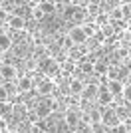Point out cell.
<instances>
[{
  "label": "cell",
  "instance_id": "obj_1",
  "mask_svg": "<svg viewBox=\"0 0 131 133\" xmlns=\"http://www.w3.org/2000/svg\"><path fill=\"white\" fill-rule=\"evenodd\" d=\"M56 91V82L54 79H48L40 76V78H34V94L38 97H52Z\"/></svg>",
  "mask_w": 131,
  "mask_h": 133
},
{
  "label": "cell",
  "instance_id": "obj_17",
  "mask_svg": "<svg viewBox=\"0 0 131 133\" xmlns=\"http://www.w3.org/2000/svg\"><path fill=\"white\" fill-rule=\"evenodd\" d=\"M8 133H18V131H8Z\"/></svg>",
  "mask_w": 131,
  "mask_h": 133
},
{
  "label": "cell",
  "instance_id": "obj_11",
  "mask_svg": "<svg viewBox=\"0 0 131 133\" xmlns=\"http://www.w3.org/2000/svg\"><path fill=\"white\" fill-rule=\"evenodd\" d=\"M107 70H109V64L105 60H99L93 64V74H95V78H105L107 76Z\"/></svg>",
  "mask_w": 131,
  "mask_h": 133
},
{
  "label": "cell",
  "instance_id": "obj_3",
  "mask_svg": "<svg viewBox=\"0 0 131 133\" xmlns=\"http://www.w3.org/2000/svg\"><path fill=\"white\" fill-rule=\"evenodd\" d=\"M119 117H117V113H115L113 107H101V125L107 129H113L119 125Z\"/></svg>",
  "mask_w": 131,
  "mask_h": 133
},
{
  "label": "cell",
  "instance_id": "obj_14",
  "mask_svg": "<svg viewBox=\"0 0 131 133\" xmlns=\"http://www.w3.org/2000/svg\"><path fill=\"white\" fill-rule=\"evenodd\" d=\"M4 101H10V95H8L4 85H0V103H4Z\"/></svg>",
  "mask_w": 131,
  "mask_h": 133
},
{
  "label": "cell",
  "instance_id": "obj_6",
  "mask_svg": "<svg viewBox=\"0 0 131 133\" xmlns=\"http://www.w3.org/2000/svg\"><path fill=\"white\" fill-rule=\"evenodd\" d=\"M68 38L74 42V46H83L87 42V34L82 26H70L68 30Z\"/></svg>",
  "mask_w": 131,
  "mask_h": 133
},
{
  "label": "cell",
  "instance_id": "obj_9",
  "mask_svg": "<svg viewBox=\"0 0 131 133\" xmlns=\"http://www.w3.org/2000/svg\"><path fill=\"white\" fill-rule=\"evenodd\" d=\"M6 26L10 28L12 32L26 30V18H20V16H8V20H6Z\"/></svg>",
  "mask_w": 131,
  "mask_h": 133
},
{
  "label": "cell",
  "instance_id": "obj_5",
  "mask_svg": "<svg viewBox=\"0 0 131 133\" xmlns=\"http://www.w3.org/2000/svg\"><path fill=\"white\" fill-rule=\"evenodd\" d=\"M0 78H2V82H4V83L16 82V79L20 78V72H18L16 64H4V62H2V68H0Z\"/></svg>",
  "mask_w": 131,
  "mask_h": 133
},
{
  "label": "cell",
  "instance_id": "obj_13",
  "mask_svg": "<svg viewBox=\"0 0 131 133\" xmlns=\"http://www.w3.org/2000/svg\"><path fill=\"white\" fill-rule=\"evenodd\" d=\"M121 99H123V103H129L131 105V83H125L123 94H121Z\"/></svg>",
  "mask_w": 131,
  "mask_h": 133
},
{
  "label": "cell",
  "instance_id": "obj_8",
  "mask_svg": "<svg viewBox=\"0 0 131 133\" xmlns=\"http://www.w3.org/2000/svg\"><path fill=\"white\" fill-rule=\"evenodd\" d=\"M105 88H107L109 94L113 95V99H117V97H121V94H123L125 83L119 82V79H105Z\"/></svg>",
  "mask_w": 131,
  "mask_h": 133
},
{
  "label": "cell",
  "instance_id": "obj_16",
  "mask_svg": "<svg viewBox=\"0 0 131 133\" xmlns=\"http://www.w3.org/2000/svg\"><path fill=\"white\" fill-rule=\"evenodd\" d=\"M127 133H131V125H127Z\"/></svg>",
  "mask_w": 131,
  "mask_h": 133
},
{
  "label": "cell",
  "instance_id": "obj_10",
  "mask_svg": "<svg viewBox=\"0 0 131 133\" xmlns=\"http://www.w3.org/2000/svg\"><path fill=\"white\" fill-rule=\"evenodd\" d=\"M12 50V38L10 34L4 32V30H0V54H8Z\"/></svg>",
  "mask_w": 131,
  "mask_h": 133
},
{
  "label": "cell",
  "instance_id": "obj_15",
  "mask_svg": "<svg viewBox=\"0 0 131 133\" xmlns=\"http://www.w3.org/2000/svg\"><path fill=\"white\" fill-rule=\"evenodd\" d=\"M125 125H131V115H129V119L125 121Z\"/></svg>",
  "mask_w": 131,
  "mask_h": 133
},
{
  "label": "cell",
  "instance_id": "obj_7",
  "mask_svg": "<svg viewBox=\"0 0 131 133\" xmlns=\"http://www.w3.org/2000/svg\"><path fill=\"white\" fill-rule=\"evenodd\" d=\"M83 88H86V83L82 82V79L77 78H70V83H68V89H70V97H76V99H80L83 94Z\"/></svg>",
  "mask_w": 131,
  "mask_h": 133
},
{
  "label": "cell",
  "instance_id": "obj_2",
  "mask_svg": "<svg viewBox=\"0 0 131 133\" xmlns=\"http://www.w3.org/2000/svg\"><path fill=\"white\" fill-rule=\"evenodd\" d=\"M82 117H83V113L80 111V107H68V109L64 111V121H66V125H68L70 129H74V131L82 125Z\"/></svg>",
  "mask_w": 131,
  "mask_h": 133
},
{
  "label": "cell",
  "instance_id": "obj_12",
  "mask_svg": "<svg viewBox=\"0 0 131 133\" xmlns=\"http://www.w3.org/2000/svg\"><path fill=\"white\" fill-rule=\"evenodd\" d=\"M38 8L44 12V16H54V14H56V2H50V0H42V2H38Z\"/></svg>",
  "mask_w": 131,
  "mask_h": 133
},
{
  "label": "cell",
  "instance_id": "obj_4",
  "mask_svg": "<svg viewBox=\"0 0 131 133\" xmlns=\"http://www.w3.org/2000/svg\"><path fill=\"white\" fill-rule=\"evenodd\" d=\"M16 85H18V94H20L22 97H26V95L34 94V78L30 76V74L20 76V78L16 79Z\"/></svg>",
  "mask_w": 131,
  "mask_h": 133
}]
</instances>
